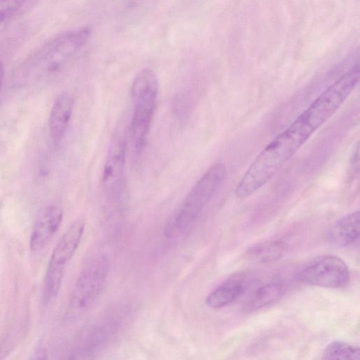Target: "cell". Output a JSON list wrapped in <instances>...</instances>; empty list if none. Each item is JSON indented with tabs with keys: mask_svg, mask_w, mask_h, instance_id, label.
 <instances>
[{
	"mask_svg": "<svg viewBox=\"0 0 360 360\" xmlns=\"http://www.w3.org/2000/svg\"><path fill=\"white\" fill-rule=\"evenodd\" d=\"M252 279L248 274L237 273L211 292L205 300L207 307L219 309L231 304L246 290Z\"/></svg>",
	"mask_w": 360,
	"mask_h": 360,
	"instance_id": "30bf717a",
	"label": "cell"
},
{
	"mask_svg": "<svg viewBox=\"0 0 360 360\" xmlns=\"http://www.w3.org/2000/svg\"><path fill=\"white\" fill-rule=\"evenodd\" d=\"M27 0H0V25L15 13Z\"/></svg>",
	"mask_w": 360,
	"mask_h": 360,
	"instance_id": "2e32d148",
	"label": "cell"
},
{
	"mask_svg": "<svg viewBox=\"0 0 360 360\" xmlns=\"http://www.w3.org/2000/svg\"><path fill=\"white\" fill-rule=\"evenodd\" d=\"M127 141L124 132L118 129L112 138L102 174V186L107 198L120 202L125 189Z\"/></svg>",
	"mask_w": 360,
	"mask_h": 360,
	"instance_id": "ba28073f",
	"label": "cell"
},
{
	"mask_svg": "<svg viewBox=\"0 0 360 360\" xmlns=\"http://www.w3.org/2000/svg\"><path fill=\"white\" fill-rule=\"evenodd\" d=\"M338 109L336 103L321 93L254 159L236 187V197L244 199L264 186Z\"/></svg>",
	"mask_w": 360,
	"mask_h": 360,
	"instance_id": "6da1fadb",
	"label": "cell"
},
{
	"mask_svg": "<svg viewBox=\"0 0 360 360\" xmlns=\"http://www.w3.org/2000/svg\"><path fill=\"white\" fill-rule=\"evenodd\" d=\"M63 210L55 205L44 207L39 213L30 235V248L32 251L44 248L59 229Z\"/></svg>",
	"mask_w": 360,
	"mask_h": 360,
	"instance_id": "9c48e42d",
	"label": "cell"
},
{
	"mask_svg": "<svg viewBox=\"0 0 360 360\" xmlns=\"http://www.w3.org/2000/svg\"><path fill=\"white\" fill-rule=\"evenodd\" d=\"M73 105V98L67 92L61 93L54 101L49 117V131L54 144L60 142L66 131Z\"/></svg>",
	"mask_w": 360,
	"mask_h": 360,
	"instance_id": "8fae6325",
	"label": "cell"
},
{
	"mask_svg": "<svg viewBox=\"0 0 360 360\" xmlns=\"http://www.w3.org/2000/svg\"><path fill=\"white\" fill-rule=\"evenodd\" d=\"M286 248L283 241L269 240L252 245L248 249L247 254L252 259L267 263L282 257Z\"/></svg>",
	"mask_w": 360,
	"mask_h": 360,
	"instance_id": "5bb4252c",
	"label": "cell"
},
{
	"mask_svg": "<svg viewBox=\"0 0 360 360\" xmlns=\"http://www.w3.org/2000/svg\"><path fill=\"white\" fill-rule=\"evenodd\" d=\"M285 292L280 282L268 283L257 288L245 303L243 309L252 312L268 306L281 298Z\"/></svg>",
	"mask_w": 360,
	"mask_h": 360,
	"instance_id": "4fadbf2b",
	"label": "cell"
},
{
	"mask_svg": "<svg viewBox=\"0 0 360 360\" xmlns=\"http://www.w3.org/2000/svg\"><path fill=\"white\" fill-rule=\"evenodd\" d=\"M322 358L323 359L359 360L360 349L347 342L336 340L326 347Z\"/></svg>",
	"mask_w": 360,
	"mask_h": 360,
	"instance_id": "9a60e30c",
	"label": "cell"
},
{
	"mask_svg": "<svg viewBox=\"0 0 360 360\" xmlns=\"http://www.w3.org/2000/svg\"><path fill=\"white\" fill-rule=\"evenodd\" d=\"M85 229V222L77 220L62 236L55 246L46 269L43 286L44 304L52 303L57 297L65 269L75 255Z\"/></svg>",
	"mask_w": 360,
	"mask_h": 360,
	"instance_id": "5b68a950",
	"label": "cell"
},
{
	"mask_svg": "<svg viewBox=\"0 0 360 360\" xmlns=\"http://www.w3.org/2000/svg\"><path fill=\"white\" fill-rule=\"evenodd\" d=\"M297 278L305 285L338 289L347 285L349 273L341 258L328 255L310 262L299 271Z\"/></svg>",
	"mask_w": 360,
	"mask_h": 360,
	"instance_id": "52a82bcc",
	"label": "cell"
},
{
	"mask_svg": "<svg viewBox=\"0 0 360 360\" xmlns=\"http://www.w3.org/2000/svg\"><path fill=\"white\" fill-rule=\"evenodd\" d=\"M109 267L108 258L103 254L95 255L86 262L72 290L68 307V318H79L96 302L103 290Z\"/></svg>",
	"mask_w": 360,
	"mask_h": 360,
	"instance_id": "277c9868",
	"label": "cell"
},
{
	"mask_svg": "<svg viewBox=\"0 0 360 360\" xmlns=\"http://www.w3.org/2000/svg\"><path fill=\"white\" fill-rule=\"evenodd\" d=\"M4 68L3 64L0 62V89L3 83L4 79Z\"/></svg>",
	"mask_w": 360,
	"mask_h": 360,
	"instance_id": "e0dca14e",
	"label": "cell"
},
{
	"mask_svg": "<svg viewBox=\"0 0 360 360\" xmlns=\"http://www.w3.org/2000/svg\"><path fill=\"white\" fill-rule=\"evenodd\" d=\"M226 177L225 164L218 162L212 165L196 181L180 207L168 220L164 229L165 236L174 238L185 233L221 187Z\"/></svg>",
	"mask_w": 360,
	"mask_h": 360,
	"instance_id": "7a4b0ae2",
	"label": "cell"
},
{
	"mask_svg": "<svg viewBox=\"0 0 360 360\" xmlns=\"http://www.w3.org/2000/svg\"><path fill=\"white\" fill-rule=\"evenodd\" d=\"M359 236V212L355 211L340 219L330 229L329 241L338 247H347Z\"/></svg>",
	"mask_w": 360,
	"mask_h": 360,
	"instance_id": "7c38bea8",
	"label": "cell"
},
{
	"mask_svg": "<svg viewBox=\"0 0 360 360\" xmlns=\"http://www.w3.org/2000/svg\"><path fill=\"white\" fill-rule=\"evenodd\" d=\"M91 35V29L87 26L63 32L43 45L32 57V63L55 70L84 46Z\"/></svg>",
	"mask_w": 360,
	"mask_h": 360,
	"instance_id": "8992f818",
	"label": "cell"
},
{
	"mask_svg": "<svg viewBox=\"0 0 360 360\" xmlns=\"http://www.w3.org/2000/svg\"><path fill=\"white\" fill-rule=\"evenodd\" d=\"M158 93V80L155 72L144 68L136 75L131 85L133 113L130 124L134 150L141 152L146 143L154 116Z\"/></svg>",
	"mask_w": 360,
	"mask_h": 360,
	"instance_id": "3957f363",
	"label": "cell"
}]
</instances>
